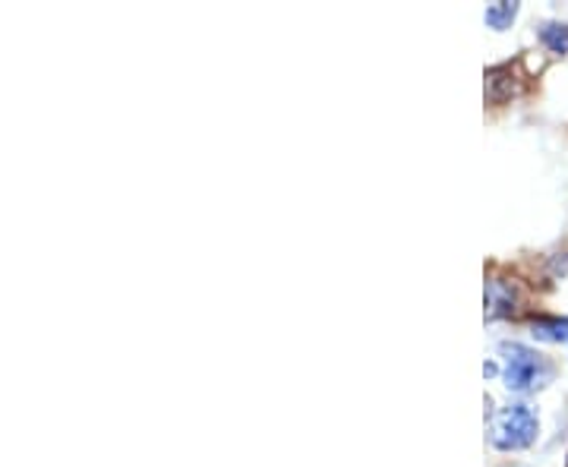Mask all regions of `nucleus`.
Returning <instances> with one entry per match:
<instances>
[{
	"instance_id": "423d86ee",
	"label": "nucleus",
	"mask_w": 568,
	"mask_h": 467,
	"mask_svg": "<svg viewBox=\"0 0 568 467\" xmlns=\"http://www.w3.org/2000/svg\"><path fill=\"white\" fill-rule=\"evenodd\" d=\"M540 41L556 51V54H566L568 51V26L566 23H543L540 26Z\"/></svg>"
},
{
	"instance_id": "20e7f679",
	"label": "nucleus",
	"mask_w": 568,
	"mask_h": 467,
	"mask_svg": "<svg viewBox=\"0 0 568 467\" xmlns=\"http://www.w3.org/2000/svg\"><path fill=\"white\" fill-rule=\"evenodd\" d=\"M531 335L537 341H550V344H563L568 341V319L563 316H540L531 323Z\"/></svg>"
},
{
	"instance_id": "f257e3e1",
	"label": "nucleus",
	"mask_w": 568,
	"mask_h": 467,
	"mask_svg": "<svg viewBox=\"0 0 568 467\" xmlns=\"http://www.w3.org/2000/svg\"><path fill=\"white\" fill-rule=\"evenodd\" d=\"M502 379L505 389L512 392H531L550 382L553 369L543 361V354H537L534 348L521 344V341H502Z\"/></svg>"
},
{
	"instance_id": "7ed1b4c3",
	"label": "nucleus",
	"mask_w": 568,
	"mask_h": 467,
	"mask_svg": "<svg viewBox=\"0 0 568 467\" xmlns=\"http://www.w3.org/2000/svg\"><path fill=\"white\" fill-rule=\"evenodd\" d=\"M512 310H515V291L502 281H490L487 285V313H490V319L508 316Z\"/></svg>"
},
{
	"instance_id": "f03ea898",
	"label": "nucleus",
	"mask_w": 568,
	"mask_h": 467,
	"mask_svg": "<svg viewBox=\"0 0 568 467\" xmlns=\"http://www.w3.org/2000/svg\"><path fill=\"white\" fill-rule=\"evenodd\" d=\"M537 430H540V420L531 404H508L496 414L490 439L500 452H515V449H528L537 439Z\"/></svg>"
},
{
	"instance_id": "39448f33",
	"label": "nucleus",
	"mask_w": 568,
	"mask_h": 467,
	"mask_svg": "<svg viewBox=\"0 0 568 467\" xmlns=\"http://www.w3.org/2000/svg\"><path fill=\"white\" fill-rule=\"evenodd\" d=\"M515 16H518V3H508V0H502V3H493V7H487V13H483L487 26H490V29H496V33L508 29Z\"/></svg>"
}]
</instances>
